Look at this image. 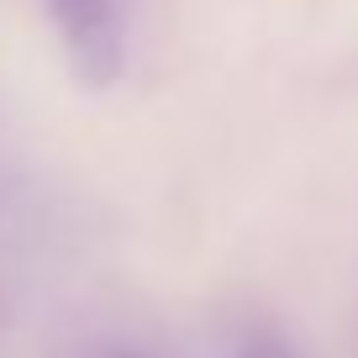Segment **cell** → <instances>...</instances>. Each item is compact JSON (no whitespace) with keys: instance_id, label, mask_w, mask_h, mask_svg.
<instances>
[{"instance_id":"cell-1","label":"cell","mask_w":358,"mask_h":358,"mask_svg":"<svg viewBox=\"0 0 358 358\" xmlns=\"http://www.w3.org/2000/svg\"><path fill=\"white\" fill-rule=\"evenodd\" d=\"M64 58L90 90H106L127 64V11L122 0H48Z\"/></svg>"},{"instance_id":"cell-2","label":"cell","mask_w":358,"mask_h":358,"mask_svg":"<svg viewBox=\"0 0 358 358\" xmlns=\"http://www.w3.org/2000/svg\"><path fill=\"white\" fill-rule=\"evenodd\" d=\"M248 358H280V353H248Z\"/></svg>"}]
</instances>
